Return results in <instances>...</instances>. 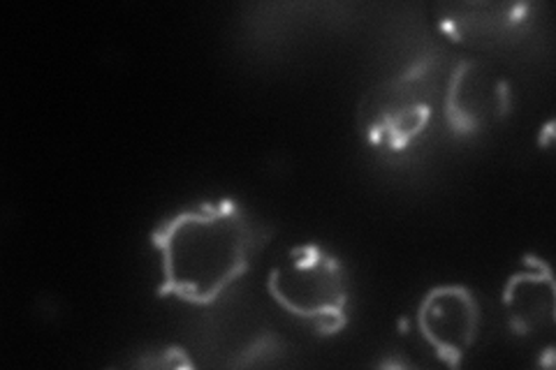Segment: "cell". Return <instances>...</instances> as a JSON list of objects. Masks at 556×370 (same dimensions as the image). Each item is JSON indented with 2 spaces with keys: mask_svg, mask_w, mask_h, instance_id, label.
Returning <instances> with one entry per match:
<instances>
[{
  "mask_svg": "<svg viewBox=\"0 0 556 370\" xmlns=\"http://www.w3.org/2000/svg\"><path fill=\"white\" fill-rule=\"evenodd\" d=\"M527 269L510 276L503 288L510 324L517 333H531L543 322L554 324V278L541 257H525Z\"/></svg>",
  "mask_w": 556,
  "mask_h": 370,
  "instance_id": "52a82bcc",
  "label": "cell"
},
{
  "mask_svg": "<svg viewBox=\"0 0 556 370\" xmlns=\"http://www.w3.org/2000/svg\"><path fill=\"white\" fill-rule=\"evenodd\" d=\"M267 290L288 315L306 322L318 336H337L348 324V276L343 264L318 243L290 248L271 267Z\"/></svg>",
  "mask_w": 556,
  "mask_h": 370,
  "instance_id": "3957f363",
  "label": "cell"
},
{
  "mask_svg": "<svg viewBox=\"0 0 556 370\" xmlns=\"http://www.w3.org/2000/svg\"><path fill=\"white\" fill-rule=\"evenodd\" d=\"M529 3H439L433 5V22L447 40L496 49L517 42L531 22Z\"/></svg>",
  "mask_w": 556,
  "mask_h": 370,
  "instance_id": "8992f818",
  "label": "cell"
},
{
  "mask_svg": "<svg viewBox=\"0 0 556 370\" xmlns=\"http://www.w3.org/2000/svg\"><path fill=\"white\" fill-rule=\"evenodd\" d=\"M480 302L466 285L431 288L417 306V329L425 343L450 368H457L478 341Z\"/></svg>",
  "mask_w": 556,
  "mask_h": 370,
  "instance_id": "5b68a950",
  "label": "cell"
},
{
  "mask_svg": "<svg viewBox=\"0 0 556 370\" xmlns=\"http://www.w3.org/2000/svg\"><path fill=\"white\" fill-rule=\"evenodd\" d=\"M135 366H149V368H193L195 363L190 361L188 352H184L181 347H169L163 352L161 359H142L137 361Z\"/></svg>",
  "mask_w": 556,
  "mask_h": 370,
  "instance_id": "ba28073f",
  "label": "cell"
},
{
  "mask_svg": "<svg viewBox=\"0 0 556 370\" xmlns=\"http://www.w3.org/2000/svg\"><path fill=\"white\" fill-rule=\"evenodd\" d=\"M271 234V227L255 222L228 197L179 210L151 232L153 248L161 253L155 292L190 306H212L249 273Z\"/></svg>",
  "mask_w": 556,
  "mask_h": 370,
  "instance_id": "6da1fadb",
  "label": "cell"
},
{
  "mask_svg": "<svg viewBox=\"0 0 556 370\" xmlns=\"http://www.w3.org/2000/svg\"><path fill=\"white\" fill-rule=\"evenodd\" d=\"M510 112V86L478 59H462L443 84V116L452 135L471 137Z\"/></svg>",
  "mask_w": 556,
  "mask_h": 370,
  "instance_id": "277c9868",
  "label": "cell"
},
{
  "mask_svg": "<svg viewBox=\"0 0 556 370\" xmlns=\"http://www.w3.org/2000/svg\"><path fill=\"white\" fill-rule=\"evenodd\" d=\"M443 75L439 54L415 59L402 73L371 86L357 104V130L364 142L386 153L406 151L437 112Z\"/></svg>",
  "mask_w": 556,
  "mask_h": 370,
  "instance_id": "7a4b0ae2",
  "label": "cell"
}]
</instances>
